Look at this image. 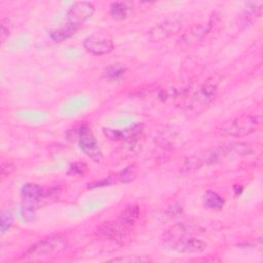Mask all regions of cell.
I'll use <instances>...</instances> for the list:
<instances>
[{
	"label": "cell",
	"mask_w": 263,
	"mask_h": 263,
	"mask_svg": "<svg viewBox=\"0 0 263 263\" xmlns=\"http://www.w3.org/2000/svg\"><path fill=\"white\" fill-rule=\"evenodd\" d=\"M78 29H79V27L67 23V25H65L59 29L52 30L49 33V37L54 42H63L67 39H69L71 36H73Z\"/></svg>",
	"instance_id": "cell-14"
},
{
	"label": "cell",
	"mask_w": 263,
	"mask_h": 263,
	"mask_svg": "<svg viewBox=\"0 0 263 263\" xmlns=\"http://www.w3.org/2000/svg\"><path fill=\"white\" fill-rule=\"evenodd\" d=\"M84 48L93 55H103L112 51L114 44L111 38L103 34H92L84 39Z\"/></svg>",
	"instance_id": "cell-10"
},
{
	"label": "cell",
	"mask_w": 263,
	"mask_h": 263,
	"mask_svg": "<svg viewBox=\"0 0 263 263\" xmlns=\"http://www.w3.org/2000/svg\"><path fill=\"white\" fill-rule=\"evenodd\" d=\"M13 223V218L10 212H2L1 214V221H0V226H1V233H5L8 231Z\"/></svg>",
	"instance_id": "cell-23"
},
{
	"label": "cell",
	"mask_w": 263,
	"mask_h": 263,
	"mask_svg": "<svg viewBox=\"0 0 263 263\" xmlns=\"http://www.w3.org/2000/svg\"><path fill=\"white\" fill-rule=\"evenodd\" d=\"M0 36H1V41L3 42L9 35V32H10V29H9V25H8V20L4 18L1 21V24H0Z\"/></svg>",
	"instance_id": "cell-26"
},
{
	"label": "cell",
	"mask_w": 263,
	"mask_h": 263,
	"mask_svg": "<svg viewBox=\"0 0 263 263\" xmlns=\"http://www.w3.org/2000/svg\"><path fill=\"white\" fill-rule=\"evenodd\" d=\"M45 190L38 184L27 183L22 187L21 194L26 201H31L35 203H39L44 196Z\"/></svg>",
	"instance_id": "cell-13"
},
{
	"label": "cell",
	"mask_w": 263,
	"mask_h": 263,
	"mask_svg": "<svg viewBox=\"0 0 263 263\" xmlns=\"http://www.w3.org/2000/svg\"><path fill=\"white\" fill-rule=\"evenodd\" d=\"M79 147L81 151L86 154L90 159L99 162L103 158L102 151L97 143V140L91 132V128L87 124H83L78 129Z\"/></svg>",
	"instance_id": "cell-6"
},
{
	"label": "cell",
	"mask_w": 263,
	"mask_h": 263,
	"mask_svg": "<svg viewBox=\"0 0 263 263\" xmlns=\"http://www.w3.org/2000/svg\"><path fill=\"white\" fill-rule=\"evenodd\" d=\"M104 135L111 141H122V129H113V128H103Z\"/></svg>",
	"instance_id": "cell-25"
},
{
	"label": "cell",
	"mask_w": 263,
	"mask_h": 263,
	"mask_svg": "<svg viewBox=\"0 0 263 263\" xmlns=\"http://www.w3.org/2000/svg\"><path fill=\"white\" fill-rule=\"evenodd\" d=\"M254 148H255L254 144L243 143V142L230 143V144L220 146L216 149L211 150L213 164L217 163L221 160H224V159L250 155L255 151Z\"/></svg>",
	"instance_id": "cell-4"
},
{
	"label": "cell",
	"mask_w": 263,
	"mask_h": 263,
	"mask_svg": "<svg viewBox=\"0 0 263 263\" xmlns=\"http://www.w3.org/2000/svg\"><path fill=\"white\" fill-rule=\"evenodd\" d=\"M213 164V159H212V153L211 150L195 154V155H191L188 156L182 167L181 171L183 173H193L198 171L199 168H201L202 166H206V165H211Z\"/></svg>",
	"instance_id": "cell-11"
},
{
	"label": "cell",
	"mask_w": 263,
	"mask_h": 263,
	"mask_svg": "<svg viewBox=\"0 0 263 263\" xmlns=\"http://www.w3.org/2000/svg\"><path fill=\"white\" fill-rule=\"evenodd\" d=\"M171 248L178 252V253H183V254H189V253H201L205 251L206 249V243L196 237H193L192 235L189 236H182L178 237L172 240L166 241Z\"/></svg>",
	"instance_id": "cell-9"
},
{
	"label": "cell",
	"mask_w": 263,
	"mask_h": 263,
	"mask_svg": "<svg viewBox=\"0 0 263 263\" xmlns=\"http://www.w3.org/2000/svg\"><path fill=\"white\" fill-rule=\"evenodd\" d=\"M183 24L181 21H164L153 26L148 32V38L153 42H158L176 35L181 31Z\"/></svg>",
	"instance_id": "cell-8"
},
{
	"label": "cell",
	"mask_w": 263,
	"mask_h": 263,
	"mask_svg": "<svg viewBox=\"0 0 263 263\" xmlns=\"http://www.w3.org/2000/svg\"><path fill=\"white\" fill-rule=\"evenodd\" d=\"M133 225L124 222L120 218L112 221H105L97 228V234L100 237L110 240H121L127 236Z\"/></svg>",
	"instance_id": "cell-5"
},
{
	"label": "cell",
	"mask_w": 263,
	"mask_h": 263,
	"mask_svg": "<svg viewBox=\"0 0 263 263\" xmlns=\"http://www.w3.org/2000/svg\"><path fill=\"white\" fill-rule=\"evenodd\" d=\"M36 208H37V203L25 200V202L21 206L22 218L27 222L33 221L36 214Z\"/></svg>",
	"instance_id": "cell-20"
},
{
	"label": "cell",
	"mask_w": 263,
	"mask_h": 263,
	"mask_svg": "<svg viewBox=\"0 0 263 263\" xmlns=\"http://www.w3.org/2000/svg\"><path fill=\"white\" fill-rule=\"evenodd\" d=\"M138 176V166L134 164H129L124 167L118 175V179L122 183H130L133 182Z\"/></svg>",
	"instance_id": "cell-19"
},
{
	"label": "cell",
	"mask_w": 263,
	"mask_h": 263,
	"mask_svg": "<svg viewBox=\"0 0 263 263\" xmlns=\"http://www.w3.org/2000/svg\"><path fill=\"white\" fill-rule=\"evenodd\" d=\"M95 12V6L91 2L78 1L69 6L67 11L68 23L77 27H80L85 21H87Z\"/></svg>",
	"instance_id": "cell-7"
},
{
	"label": "cell",
	"mask_w": 263,
	"mask_h": 263,
	"mask_svg": "<svg viewBox=\"0 0 263 263\" xmlns=\"http://www.w3.org/2000/svg\"><path fill=\"white\" fill-rule=\"evenodd\" d=\"M109 13L114 20H124L132 13V6L127 2H113L110 5Z\"/></svg>",
	"instance_id": "cell-16"
},
{
	"label": "cell",
	"mask_w": 263,
	"mask_h": 263,
	"mask_svg": "<svg viewBox=\"0 0 263 263\" xmlns=\"http://www.w3.org/2000/svg\"><path fill=\"white\" fill-rule=\"evenodd\" d=\"M114 181H115V177L110 176L106 179H103V180H100V181L98 180V181H96L91 184H88L87 187L88 188H96V187H99V186H106V185H110V184L114 183Z\"/></svg>",
	"instance_id": "cell-27"
},
{
	"label": "cell",
	"mask_w": 263,
	"mask_h": 263,
	"mask_svg": "<svg viewBox=\"0 0 263 263\" xmlns=\"http://www.w3.org/2000/svg\"><path fill=\"white\" fill-rule=\"evenodd\" d=\"M212 28V23L208 24H197L193 25L189 30L186 31V33L183 34L181 37V42L185 45H193L201 41L205 35L210 32Z\"/></svg>",
	"instance_id": "cell-12"
},
{
	"label": "cell",
	"mask_w": 263,
	"mask_h": 263,
	"mask_svg": "<svg viewBox=\"0 0 263 263\" xmlns=\"http://www.w3.org/2000/svg\"><path fill=\"white\" fill-rule=\"evenodd\" d=\"M13 164L10 162H3L1 164V179L8 177L13 172Z\"/></svg>",
	"instance_id": "cell-28"
},
{
	"label": "cell",
	"mask_w": 263,
	"mask_h": 263,
	"mask_svg": "<svg viewBox=\"0 0 263 263\" xmlns=\"http://www.w3.org/2000/svg\"><path fill=\"white\" fill-rule=\"evenodd\" d=\"M87 172V165L83 162H72L68 167V175L83 176Z\"/></svg>",
	"instance_id": "cell-22"
},
{
	"label": "cell",
	"mask_w": 263,
	"mask_h": 263,
	"mask_svg": "<svg viewBox=\"0 0 263 263\" xmlns=\"http://www.w3.org/2000/svg\"><path fill=\"white\" fill-rule=\"evenodd\" d=\"M126 71V67L122 64H113L110 65L105 72L106 77L110 78V79H116L120 76H122Z\"/></svg>",
	"instance_id": "cell-21"
},
{
	"label": "cell",
	"mask_w": 263,
	"mask_h": 263,
	"mask_svg": "<svg viewBox=\"0 0 263 263\" xmlns=\"http://www.w3.org/2000/svg\"><path fill=\"white\" fill-rule=\"evenodd\" d=\"M260 122L261 120L258 115L243 114L224 122L220 126L219 132L222 136L241 138L254 133L260 125Z\"/></svg>",
	"instance_id": "cell-2"
},
{
	"label": "cell",
	"mask_w": 263,
	"mask_h": 263,
	"mask_svg": "<svg viewBox=\"0 0 263 263\" xmlns=\"http://www.w3.org/2000/svg\"><path fill=\"white\" fill-rule=\"evenodd\" d=\"M68 246V239L63 234H51L32 245L21 257L23 261H39L53 257Z\"/></svg>",
	"instance_id": "cell-1"
},
{
	"label": "cell",
	"mask_w": 263,
	"mask_h": 263,
	"mask_svg": "<svg viewBox=\"0 0 263 263\" xmlns=\"http://www.w3.org/2000/svg\"><path fill=\"white\" fill-rule=\"evenodd\" d=\"M143 139H144L143 135H141V136L123 141V145L121 147L122 155H125L128 157L132 155L138 154L143 147V142H144Z\"/></svg>",
	"instance_id": "cell-15"
},
{
	"label": "cell",
	"mask_w": 263,
	"mask_h": 263,
	"mask_svg": "<svg viewBox=\"0 0 263 263\" xmlns=\"http://www.w3.org/2000/svg\"><path fill=\"white\" fill-rule=\"evenodd\" d=\"M140 216V208L138 204L133 203V204H128L120 214V216L118 218H120L121 220H123L124 222L130 224L134 226L135 222L137 221V219Z\"/></svg>",
	"instance_id": "cell-18"
},
{
	"label": "cell",
	"mask_w": 263,
	"mask_h": 263,
	"mask_svg": "<svg viewBox=\"0 0 263 263\" xmlns=\"http://www.w3.org/2000/svg\"><path fill=\"white\" fill-rule=\"evenodd\" d=\"M167 213L170 216H173V217L180 216L182 214V208L179 204H172V205H170Z\"/></svg>",
	"instance_id": "cell-29"
},
{
	"label": "cell",
	"mask_w": 263,
	"mask_h": 263,
	"mask_svg": "<svg viewBox=\"0 0 263 263\" xmlns=\"http://www.w3.org/2000/svg\"><path fill=\"white\" fill-rule=\"evenodd\" d=\"M110 262H132V263H136V262H146L149 261L148 258H145L143 256H124V257H117V258H113L111 260H109Z\"/></svg>",
	"instance_id": "cell-24"
},
{
	"label": "cell",
	"mask_w": 263,
	"mask_h": 263,
	"mask_svg": "<svg viewBox=\"0 0 263 263\" xmlns=\"http://www.w3.org/2000/svg\"><path fill=\"white\" fill-rule=\"evenodd\" d=\"M204 205L211 210H221L224 206V199L214 191H208L203 197Z\"/></svg>",
	"instance_id": "cell-17"
},
{
	"label": "cell",
	"mask_w": 263,
	"mask_h": 263,
	"mask_svg": "<svg viewBox=\"0 0 263 263\" xmlns=\"http://www.w3.org/2000/svg\"><path fill=\"white\" fill-rule=\"evenodd\" d=\"M218 84L214 80H208L189 99L187 108L193 112H200L205 109L216 98Z\"/></svg>",
	"instance_id": "cell-3"
}]
</instances>
